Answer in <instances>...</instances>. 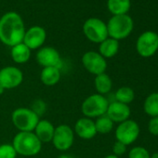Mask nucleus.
I'll return each mask as SVG.
<instances>
[{
  "label": "nucleus",
  "mask_w": 158,
  "mask_h": 158,
  "mask_svg": "<svg viewBox=\"0 0 158 158\" xmlns=\"http://www.w3.org/2000/svg\"><path fill=\"white\" fill-rule=\"evenodd\" d=\"M28 1H31V0H28Z\"/></svg>",
  "instance_id": "nucleus-34"
},
{
  "label": "nucleus",
  "mask_w": 158,
  "mask_h": 158,
  "mask_svg": "<svg viewBox=\"0 0 158 158\" xmlns=\"http://www.w3.org/2000/svg\"><path fill=\"white\" fill-rule=\"evenodd\" d=\"M127 151V145H125L124 143L116 140L113 146V152H114V154L116 155V156H119V155H122L126 152Z\"/></svg>",
  "instance_id": "nucleus-27"
},
{
  "label": "nucleus",
  "mask_w": 158,
  "mask_h": 158,
  "mask_svg": "<svg viewBox=\"0 0 158 158\" xmlns=\"http://www.w3.org/2000/svg\"><path fill=\"white\" fill-rule=\"evenodd\" d=\"M109 101L101 94H92L85 99L81 105V111L85 117L88 118H98L103 114H106Z\"/></svg>",
  "instance_id": "nucleus-5"
},
{
  "label": "nucleus",
  "mask_w": 158,
  "mask_h": 158,
  "mask_svg": "<svg viewBox=\"0 0 158 158\" xmlns=\"http://www.w3.org/2000/svg\"><path fill=\"white\" fill-rule=\"evenodd\" d=\"M143 109L148 115L152 117L158 116V92H153L146 98Z\"/></svg>",
  "instance_id": "nucleus-22"
},
{
  "label": "nucleus",
  "mask_w": 158,
  "mask_h": 158,
  "mask_svg": "<svg viewBox=\"0 0 158 158\" xmlns=\"http://www.w3.org/2000/svg\"><path fill=\"white\" fill-rule=\"evenodd\" d=\"M41 82L48 87L55 86L60 80V70L57 67H45L40 73Z\"/></svg>",
  "instance_id": "nucleus-17"
},
{
  "label": "nucleus",
  "mask_w": 158,
  "mask_h": 158,
  "mask_svg": "<svg viewBox=\"0 0 158 158\" xmlns=\"http://www.w3.org/2000/svg\"><path fill=\"white\" fill-rule=\"evenodd\" d=\"M23 81V73L16 66H6L0 70V85L5 89H13Z\"/></svg>",
  "instance_id": "nucleus-10"
},
{
  "label": "nucleus",
  "mask_w": 158,
  "mask_h": 158,
  "mask_svg": "<svg viewBox=\"0 0 158 158\" xmlns=\"http://www.w3.org/2000/svg\"><path fill=\"white\" fill-rule=\"evenodd\" d=\"M94 86H95V89H96L98 94L105 95L112 90L113 81H112L111 77L107 73H101V74H98L95 76Z\"/></svg>",
  "instance_id": "nucleus-20"
},
{
  "label": "nucleus",
  "mask_w": 158,
  "mask_h": 158,
  "mask_svg": "<svg viewBox=\"0 0 158 158\" xmlns=\"http://www.w3.org/2000/svg\"><path fill=\"white\" fill-rule=\"evenodd\" d=\"M73 140L74 131L70 126L62 124L55 127V131L51 142L57 150L60 152L68 151L73 146Z\"/></svg>",
  "instance_id": "nucleus-7"
},
{
  "label": "nucleus",
  "mask_w": 158,
  "mask_h": 158,
  "mask_svg": "<svg viewBox=\"0 0 158 158\" xmlns=\"http://www.w3.org/2000/svg\"><path fill=\"white\" fill-rule=\"evenodd\" d=\"M82 64L89 73L94 75L105 73L107 68L106 59L96 51L86 52L82 57Z\"/></svg>",
  "instance_id": "nucleus-11"
},
{
  "label": "nucleus",
  "mask_w": 158,
  "mask_h": 158,
  "mask_svg": "<svg viewBox=\"0 0 158 158\" xmlns=\"http://www.w3.org/2000/svg\"><path fill=\"white\" fill-rule=\"evenodd\" d=\"M5 90H6V89H5L1 85H0V95H2V94L5 92Z\"/></svg>",
  "instance_id": "nucleus-32"
},
{
  "label": "nucleus",
  "mask_w": 158,
  "mask_h": 158,
  "mask_svg": "<svg viewBox=\"0 0 158 158\" xmlns=\"http://www.w3.org/2000/svg\"><path fill=\"white\" fill-rule=\"evenodd\" d=\"M31 57V49L23 43H20L11 48V58L18 64L26 63Z\"/></svg>",
  "instance_id": "nucleus-19"
},
{
  "label": "nucleus",
  "mask_w": 158,
  "mask_h": 158,
  "mask_svg": "<svg viewBox=\"0 0 158 158\" xmlns=\"http://www.w3.org/2000/svg\"><path fill=\"white\" fill-rule=\"evenodd\" d=\"M94 123L97 133L100 134H108L113 130L114 127V122L106 114L96 118V121H94Z\"/></svg>",
  "instance_id": "nucleus-23"
},
{
  "label": "nucleus",
  "mask_w": 158,
  "mask_h": 158,
  "mask_svg": "<svg viewBox=\"0 0 158 158\" xmlns=\"http://www.w3.org/2000/svg\"><path fill=\"white\" fill-rule=\"evenodd\" d=\"M39 120V116L31 108L20 107L11 114V121L19 132H33Z\"/></svg>",
  "instance_id": "nucleus-4"
},
{
  "label": "nucleus",
  "mask_w": 158,
  "mask_h": 158,
  "mask_svg": "<svg viewBox=\"0 0 158 158\" xmlns=\"http://www.w3.org/2000/svg\"><path fill=\"white\" fill-rule=\"evenodd\" d=\"M107 7L109 11L114 15H125L131 7L130 0H108Z\"/></svg>",
  "instance_id": "nucleus-21"
},
{
  "label": "nucleus",
  "mask_w": 158,
  "mask_h": 158,
  "mask_svg": "<svg viewBox=\"0 0 158 158\" xmlns=\"http://www.w3.org/2000/svg\"><path fill=\"white\" fill-rule=\"evenodd\" d=\"M150 156L149 152L144 147L140 146L132 148L128 153V158H150Z\"/></svg>",
  "instance_id": "nucleus-26"
},
{
  "label": "nucleus",
  "mask_w": 158,
  "mask_h": 158,
  "mask_svg": "<svg viewBox=\"0 0 158 158\" xmlns=\"http://www.w3.org/2000/svg\"><path fill=\"white\" fill-rule=\"evenodd\" d=\"M24 35V23L18 13L8 12L0 18V41L3 44L12 48L23 43Z\"/></svg>",
  "instance_id": "nucleus-1"
},
{
  "label": "nucleus",
  "mask_w": 158,
  "mask_h": 158,
  "mask_svg": "<svg viewBox=\"0 0 158 158\" xmlns=\"http://www.w3.org/2000/svg\"><path fill=\"white\" fill-rule=\"evenodd\" d=\"M83 32L86 37L93 43H102L109 37L107 24L98 18L88 19L83 25Z\"/></svg>",
  "instance_id": "nucleus-6"
},
{
  "label": "nucleus",
  "mask_w": 158,
  "mask_h": 158,
  "mask_svg": "<svg viewBox=\"0 0 158 158\" xmlns=\"http://www.w3.org/2000/svg\"><path fill=\"white\" fill-rule=\"evenodd\" d=\"M104 158H119L118 156H116V155H114V153L113 154H108L107 156H105Z\"/></svg>",
  "instance_id": "nucleus-31"
},
{
  "label": "nucleus",
  "mask_w": 158,
  "mask_h": 158,
  "mask_svg": "<svg viewBox=\"0 0 158 158\" xmlns=\"http://www.w3.org/2000/svg\"><path fill=\"white\" fill-rule=\"evenodd\" d=\"M47 38V33L41 26H33L27 31L23 40V43L27 46L31 50L40 48L45 43Z\"/></svg>",
  "instance_id": "nucleus-13"
},
{
  "label": "nucleus",
  "mask_w": 158,
  "mask_h": 158,
  "mask_svg": "<svg viewBox=\"0 0 158 158\" xmlns=\"http://www.w3.org/2000/svg\"><path fill=\"white\" fill-rule=\"evenodd\" d=\"M134 27L133 20L127 14L113 16L108 23V35L117 41L127 38L132 32Z\"/></svg>",
  "instance_id": "nucleus-3"
},
{
  "label": "nucleus",
  "mask_w": 158,
  "mask_h": 158,
  "mask_svg": "<svg viewBox=\"0 0 158 158\" xmlns=\"http://www.w3.org/2000/svg\"><path fill=\"white\" fill-rule=\"evenodd\" d=\"M149 132L153 136H158V116L152 117L148 125Z\"/></svg>",
  "instance_id": "nucleus-28"
},
{
  "label": "nucleus",
  "mask_w": 158,
  "mask_h": 158,
  "mask_svg": "<svg viewBox=\"0 0 158 158\" xmlns=\"http://www.w3.org/2000/svg\"><path fill=\"white\" fill-rule=\"evenodd\" d=\"M12 146L17 154L23 156H34L39 153L42 148V142L34 132H19L12 140Z\"/></svg>",
  "instance_id": "nucleus-2"
},
{
  "label": "nucleus",
  "mask_w": 158,
  "mask_h": 158,
  "mask_svg": "<svg viewBox=\"0 0 158 158\" xmlns=\"http://www.w3.org/2000/svg\"><path fill=\"white\" fill-rule=\"evenodd\" d=\"M150 158H158V152H154L153 154L150 156Z\"/></svg>",
  "instance_id": "nucleus-33"
},
{
  "label": "nucleus",
  "mask_w": 158,
  "mask_h": 158,
  "mask_svg": "<svg viewBox=\"0 0 158 158\" xmlns=\"http://www.w3.org/2000/svg\"><path fill=\"white\" fill-rule=\"evenodd\" d=\"M38 116H40L42 114H43V112L45 111V109H46V104L41 101V100H37V101H35V102H34V104H33V107L31 108Z\"/></svg>",
  "instance_id": "nucleus-29"
},
{
  "label": "nucleus",
  "mask_w": 158,
  "mask_h": 158,
  "mask_svg": "<svg viewBox=\"0 0 158 158\" xmlns=\"http://www.w3.org/2000/svg\"><path fill=\"white\" fill-rule=\"evenodd\" d=\"M115 101L124 104H128L133 102L135 98V93L133 89L129 87H122L119 88L115 92Z\"/></svg>",
  "instance_id": "nucleus-24"
},
{
  "label": "nucleus",
  "mask_w": 158,
  "mask_h": 158,
  "mask_svg": "<svg viewBox=\"0 0 158 158\" xmlns=\"http://www.w3.org/2000/svg\"><path fill=\"white\" fill-rule=\"evenodd\" d=\"M36 61L43 68L45 67H57L60 70L61 59L57 49L52 47L40 48L36 53Z\"/></svg>",
  "instance_id": "nucleus-12"
},
{
  "label": "nucleus",
  "mask_w": 158,
  "mask_h": 158,
  "mask_svg": "<svg viewBox=\"0 0 158 158\" xmlns=\"http://www.w3.org/2000/svg\"><path fill=\"white\" fill-rule=\"evenodd\" d=\"M17 152L12 144L4 143L0 145V158H16Z\"/></svg>",
  "instance_id": "nucleus-25"
},
{
  "label": "nucleus",
  "mask_w": 158,
  "mask_h": 158,
  "mask_svg": "<svg viewBox=\"0 0 158 158\" xmlns=\"http://www.w3.org/2000/svg\"><path fill=\"white\" fill-rule=\"evenodd\" d=\"M119 49V42L114 38L108 37L102 43H100L99 53L104 58L109 59L115 56Z\"/></svg>",
  "instance_id": "nucleus-18"
},
{
  "label": "nucleus",
  "mask_w": 158,
  "mask_h": 158,
  "mask_svg": "<svg viewBox=\"0 0 158 158\" xmlns=\"http://www.w3.org/2000/svg\"><path fill=\"white\" fill-rule=\"evenodd\" d=\"M137 52L143 58H149L158 50V35L152 31L142 33L136 43Z\"/></svg>",
  "instance_id": "nucleus-8"
},
{
  "label": "nucleus",
  "mask_w": 158,
  "mask_h": 158,
  "mask_svg": "<svg viewBox=\"0 0 158 158\" xmlns=\"http://www.w3.org/2000/svg\"><path fill=\"white\" fill-rule=\"evenodd\" d=\"M139 135V127L134 120L127 119L118 125L115 130V138L125 145L133 143Z\"/></svg>",
  "instance_id": "nucleus-9"
},
{
  "label": "nucleus",
  "mask_w": 158,
  "mask_h": 158,
  "mask_svg": "<svg viewBox=\"0 0 158 158\" xmlns=\"http://www.w3.org/2000/svg\"><path fill=\"white\" fill-rule=\"evenodd\" d=\"M59 158H74V157L70 154H61L59 156Z\"/></svg>",
  "instance_id": "nucleus-30"
},
{
  "label": "nucleus",
  "mask_w": 158,
  "mask_h": 158,
  "mask_svg": "<svg viewBox=\"0 0 158 158\" xmlns=\"http://www.w3.org/2000/svg\"><path fill=\"white\" fill-rule=\"evenodd\" d=\"M54 131H55V127L53 126V124L47 119H43V120H39L33 132L42 143H48V142H51L54 135Z\"/></svg>",
  "instance_id": "nucleus-16"
},
{
  "label": "nucleus",
  "mask_w": 158,
  "mask_h": 158,
  "mask_svg": "<svg viewBox=\"0 0 158 158\" xmlns=\"http://www.w3.org/2000/svg\"><path fill=\"white\" fill-rule=\"evenodd\" d=\"M74 133L83 139H91L97 135L95 123L88 117L79 118L74 125Z\"/></svg>",
  "instance_id": "nucleus-15"
},
{
  "label": "nucleus",
  "mask_w": 158,
  "mask_h": 158,
  "mask_svg": "<svg viewBox=\"0 0 158 158\" xmlns=\"http://www.w3.org/2000/svg\"><path fill=\"white\" fill-rule=\"evenodd\" d=\"M130 108L127 104H124L118 102L116 101L110 102L106 115L114 122V123H122L127 120L130 116Z\"/></svg>",
  "instance_id": "nucleus-14"
}]
</instances>
